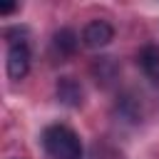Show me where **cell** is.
<instances>
[{
    "label": "cell",
    "mask_w": 159,
    "mask_h": 159,
    "mask_svg": "<svg viewBox=\"0 0 159 159\" xmlns=\"http://www.w3.org/2000/svg\"><path fill=\"white\" fill-rule=\"evenodd\" d=\"M42 147L50 159H82V142L77 132L65 124H50L42 132Z\"/></svg>",
    "instance_id": "6da1fadb"
},
{
    "label": "cell",
    "mask_w": 159,
    "mask_h": 159,
    "mask_svg": "<svg viewBox=\"0 0 159 159\" xmlns=\"http://www.w3.org/2000/svg\"><path fill=\"white\" fill-rule=\"evenodd\" d=\"M114 40V27L107 22V20H92L84 25L82 30V42L92 50H99V47H107L109 42Z\"/></svg>",
    "instance_id": "7a4b0ae2"
},
{
    "label": "cell",
    "mask_w": 159,
    "mask_h": 159,
    "mask_svg": "<svg viewBox=\"0 0 159 159\" xmlns=\"http://www.w3.org/2000/svg\"><path fill=\"white\" fill-rule=\"evenodd\" d=\"M30 72V50L25 42H12L7 50V75L10 80H22Z\"/></svg>",
    "instance_id": "3957f363"
},
{
    "label": "cell",
    "mask_w": 159,
    "mask_h": 159,
    "mask_svg": "<svg viewBox=\"0 0 159 159\" xmlns=\"http://www.w3.org/2000/svg\"><path fill=\"white\" fill-rule=\"evenodd\" d=\"M55 89H57V99H60L62 104H67V107H80V104H82L84 92H82V87H80L77 80H72V77H60Z\"/></svg>",
    "instance_id": "277c9868"
},
{
    "label": "cell",
    "mask_w": 159,
    "mask_h": 159,
    "mask_svg": "<svg viewBox=\"0 0 159 159\" xmlns=\"http://www.w3.org/2000/svg\"><path fill=\"white\" fill-rule=\"evenodd\" d=\"M137 62L152 82H159V45H154V42L144 45L137 55Z\"/></svg>",
    "instance_id": "5b68a950"
},
{
    "label": "cell",
    "mask_w": 159,
    "mask_h": 159,
    "mask_svg": "<svg viewBox=\"0 0 159 159\" xmlns=\"http://www.w3.org/2000/svg\"><path fill=\"white\" fill-rule=\"evenodd\" d=\"M52 45H55V50H57L62 57H67V55H72V52L77 50V45H80V37H77V32H75V30H70V27H62V30H57V32H55V37H52Z\"/></svg>",
    "instance_id": "8992f818"
},
{
    "label": "cell",
    "mask_w": 159,
    "mask_h": 159,
    "mask_svg": "<svg viewBox=\"0 0 159 159\" xmlns=\"http://www.w3.org/2000/svg\"><path fill=\"white\" fill-rule=\"evenodd\" d=\"M20 5L17 2H5V5H0V15H10V12H15Z\"/></svg>",
    "instance_id": "52a82bcc"
}]
</instances>
